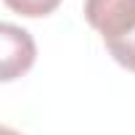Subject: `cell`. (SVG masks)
<instances>
[{
  "mask_svg": "<svg viewBox=\"0 0 135 135\" xmlns=\"http://www.w3.org/2000/svg\"><path fill=\"white\" fill-rule=\"evenodd\" d=\"M85 19L109 45L135 32V0H85Z\"/></svg>",
  "mask_w": 135,
  "mask_h": 135,
  "instance_id": "cell-1",
  "label": "cell"
},
{
  "mask_svg": "<svg viewBox=\"0 0 135 135\" xmlns=\"http://www.w3.org/2000/svg\"><path fill=\"white\" fill-rule=\"evenodd\" d=\"M35 40L27 29L3 24L0 27V77L3 82H11L29 72V66L35 64Z\"/></svg>",
  "mask_w": 135,
  "mask_h": 135,
  "instance_id": "cell-2",
  "label": "cell"
},
{
  "mask_svg": "<svg viewBox=\"0 0 135 135\" xmlns=\"http://www.w3.org/2000/svg\"><path fill=\"white\" fill-rule=\"evenodd\" d=\"M6 6L21 16H29V19H40V16H48L53 13L61 0H6Z\"/></svg>",
  "mask_w": 135,
  "mask_h": 135,
  "instance_id": "cell-3",
  "label": "cell"
},
{
  "mask_svg": "<svg viewBox=\"0 0 135 135\" xmlns=\"http://www.w3.org/2000/svg\"><path fill=\"white\" fill-rule=\"evenodd\" d=\"M106 50L114 56V61H117V64H122L124 69L135 72V32L124 35L122 40L109 42V45H106Z\"/></svg>",
  "mask_w": 135,
  "mask_h": 135,
  "instance_id": "cell-4",
  "label": "cell"
},
{
  "mask_svg": "<svg viewBox=\"0 0 135 135\" xmlns=\"http://www.w3.org/2000/svg\"><path fill=\"white\" fill-rule=\"evenodd\" d=\"M0 135H19V132H13L11 127H3V130H0Z\"/></svg>",
  "mask_w": 135,
  "mask_h": 135,
  "instance_id": "cell-5",
  "label": "cell"
}]
</instances>
